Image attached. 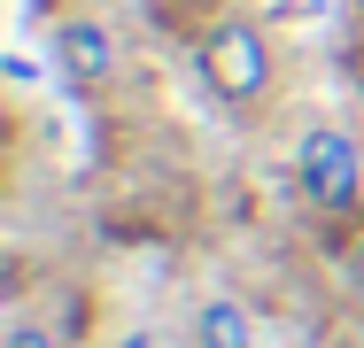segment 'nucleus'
I'll list each match as a JSON object with an SVG mask.
<instances>
[{
    "label": "nucleus",
    "instance_id": "obj_2",
    "mask_svg": "<svg viewBox=\"0 0 364 348\" xmlns=\"http://www.w3.org/2000/svg\"><path fill=\"white\" fill-rule=\"evenodd\" d=\"M294 202L310 209L318 224H349L364 209V139L349 124H302L287 155Z\"/></svg>",
    "mask_w": 364,
    "mask_h": 348
},
{
    "label": "nucleus",
    "instance_id": "obj_4",
    "mask_svg": "<svg viewBox=\"0 0 364 348\" xmlns=\"http://www.w3.org/2000/svg\"><path fill=\"white\" fill-rule=\"evenodd\" d=\"M186 348H264V317L240 294H202L186 310Z\"/></svg>",
    "mask_w": 364,
    "mask_h": 348
},
{
    "label": "nucleus",
    "instance_id": "obj_1",
    "mask_svg": "<svg viewBox=\"0 0 364 348\" xmlns=\"http://www.w3.org/2000/svg\"><path fill=\"white\" fill-rule=\"evenodd\" d=\"M194 70H202V93L218 101L225 116H264V109L279 101V85H287V62H279L272 23L248 16V8H225V16L202 23Z\"/></svg>",
    "mask_w": 364,
    "mask_h": 348
},
{
    "label": "nucleus",
    "instance_id": "obj_3",
    "mask_svg": "<svg viewBox=\"0 0 364 348\" xmlns=\"http://www.w3.org/2000/svg\"><path fill=\"white\" fill-rule=\"evenodd\" d=\"M47 55H55L63 93H77V101H101L124 77V39H117V23L101 8H63L47 23Z\"/></svg>",
    "mask_w": 364,
    "mask_h": 348
},
{
    "label": "nucleus",
    "instance_id": "obj_5",
    "mask_svg": "<svg viewBox=\"0 0 364 348\" xmlns=\"http://www.w3.org/2000/svg\"><path fill=\"white\" fill-rule=\"evenodd\" d=\"M0 348H70V333H63V325H47V317H31V310H16V317H8V333H0Z\"/></svg>",
    "mask_w": 364,
    "mask_h": 348
}]
</instances>
